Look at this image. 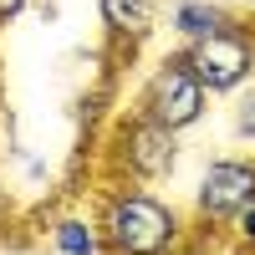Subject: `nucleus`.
<instances>
[{
    "label": "nucleus",
    "instance_id": "9",
    "mask_svg": "<svg viewBox=\"0 0 255 255\" xmlns=\"http://www.w3.org/2000/svg\"><path fill=\"white\" fill-rule=\"evenodd\" d=\"M235 133L255 148V82L240 87V102H235Z\"/></svg>",
    "mask_w": 255,
    "mask_h": 255
},
{
    "label": "nucleus",
    "instance_id": "8",
    "mask_svg": "<svg viewBox=\"0 0 255 255\" xmlns=\"http://www.w3.org/2000/svg\"><path fill=\"white\" fill-rule=\"evenodd\" d=\"M230 20H235V15H230L225 5H209V0H179V5H174V31L184 41H204V36L225 31Z\"/></svg>",
    "mask_w": 255,
    "mask_h": 255
},
{
    "label": "nucleus",
    "instance_id": "13",
    "mask_svg": "<svg viewBox=\"0 0 255 255\" xmlns=\"http://www.w3.org/2000/svg\"><path fill=\"white\" fill-rule=\"evenodd\" d=\"M240 5H255V0H240Z\"/></svg>",
    "mask_w": 255,
    "mask_h": 255
},
{
    "label": "nucleus",
    "instance_id": "5",
    "mask_svg": "<svg viewBox=\"0 0 255 255\" xmlns=\"http://www.w3.org/2000/svg\"><path fill=\"white\" fill-rule=\"evenodd\" d=\"M255 199V153L250 158H209L194 189L199 225H235V215Z\"/></svg>",
    "mask_w": 255,
    "mask_h": 255
},
{
    "label": "nucleus",
    "instance_id": "2",
    "mask_svg": "<svg viewBox=\"0 0 255 255\" xmlns=\"http://www.w3.org/2000/svg\"><path fill=\"white\" fill-rule=\"evenodd\" d=\"M209 108V92L204 82L194 77V67H189L184 51H168L153 72H148L143 92H138V113L153 118L163 128H174V133H184V128H194Z\"/></svg>",
    "mask_w": 255,
    "mask_h": 255
},
{
    "label": "nucleus",
    "instance_id": "12",
    "mask_svg": "<svg viewBox=\"0 0 255 255\" xmlns=\"http://www.w3.org/2000/svg\"><path fill=\"white\" fill-rule=\"evenodd\" d=\"M0 215H5V194H0Z\"/></svg>",
    "mask_w": 255,
    "mask_h": 255
},
{
    "label": "nucleus",
    "instance_id": "7",
    "mask_svg": "<svg viewBox=\"0 0 255 255\" xmlns=\"http://www.w3.org/2000/svg\"><path fill=\"white\" fill-rule=\"evenodd\" d=\"M97 10L118 41H143L158 20V0H97Z\"/></svg>",
    "mask_w": 255,
    "mask_h": 255
},
{
    "label": "nucleus",
    "instance_id": "1",
    "mask_svg": "<svg viewBox=\"0 0 255 255\" xmlns=\"http://www.w3.org/2000/svg\"><path fill=\"white\" fill-rule=\"evenodd\" d=\"M102 245L108 255H179L184 215L168 199L148 194L143 184H118L102 194Z\"/></svg>",
    "mask_w": 255,
    "mask_h": 255
},
{
    "label": "nucleus",
    "instance_id": "6",
    "mask_svg": "<svg viewBox=\"0 0 255 255\" xmlns=\"http://www.w3.org/2000/svg\"><path fill=\"white\" fill-rule=\"evenodd\" d=\"M46 240L56 255H108L102 245V225L92 215H56L46 225Z\"/></svg>",
    "mask_w": 255,
    "mask_h": 255
},
{
    "label": "nucleus",
    "instance_id": "3",
    "mask_svg": "<svg viewBox=\"0 0 255 255\" xmlns=\"http://www.w3.org/2000/svg\"><path fill=\"white\" fill-rule=\"evenodd\" d=\"M184 56H189V67H194V77L204 82L209 97L240 92L245 82H255V31L240 26V20H230L225 31L204 36V41H189Z\"/></svg>",
    "mask_w": 255,
    "mask_h": 255
},
{
    "label": "nucleus",
    "instance_id": "11",
    "mask_svg": "<svg viewBox=\"0 0 255 255\" xmlns=\"http://www.w3.org/2000/svg\"><path fill=\"white\" fill-rule=\"evenodd\" d=\"M26 5H31V0H0V26H5V20H15Z\"/></svg>",
    "mask_w": 255,
    "mask_h": 255
},
{
    "label": "nucleus",
    "instance_id": "10",
    "mask_svg": "<svg viewBox=\"0 0 255 255\" xmlns=\"http://www.w3.org/2000/svg\"><path fill=\"white\" fill-rule=\"evenodd\" d=\"M235 235H240V245H245V250H255V199L235 215Z\"/></svg>",
    "mask_w": 255,
    "mask_h": 255
},
{
    "label": "nucleus",
    "instance_id": "4",
    "mask_svg": "<svg viewBox=\"0 0 255 255\" xmlns=\"http://www.w3.org/2000/svg\"><path fill=\"white\" fill-rule=\"evenodd\" d=\"M113 163L133 184H158L179 168V133L153 123V118H143V113H133L113 133Z\"/></svg>",
    "mask_w": 255,
    "mask_h": 255
}]
</instances>
